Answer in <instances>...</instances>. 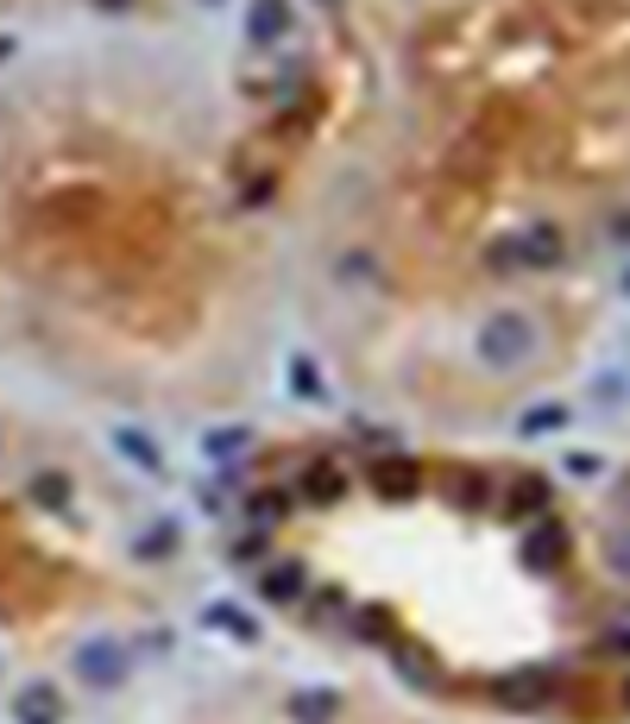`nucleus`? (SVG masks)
Returning <instances> with one entry per match:
<instances>
[{
  "label": "nucleus",
  "instance_id": "aec40b11",
  "mask_svg": "<svg viewBox=\"0 0 630 724\" xmlns=\"http://www.w3.org/2000/svg\"><path fill=\"white\" fill-rule=\"evenodd\" d=\"M353 630H359L366 643H391V611H378V605H366V611H353Z\"/></svg>",
  "mask_w": 630,
  "mask_h": 724
},
{
  "label": "nucleus",
  "instance_id": "ddd939ff",
  "mask_svg": "<svg viewBox=\"0 0 630 724\" xmlns=\"http://www.w3.org/2000/svg\"><path fill=\"white\" fill-rule=\"evenodd\" d=\"M202 630H221V636H233V643H259V618L240 611V605H227V599L202 611Z\"/></svg>",
  "mask_w": 630,
  "mask_h": 724
},
{
  "label": "nucleus",
  "instance_id": "c756f323",
  "mask_svg": "<svg viewBox=\"0 0 630 724\" xmlns=\"http://www.w3.org/2000/svg\"><path fill=\"white\" fill-rule=\"evenodd\" d=\"M208 7H221V0H208Z\"/></svg>",
  "mask_w": 630,
  "mask_h": 724
},
{
  "label": "nucleus",
  "instance_id": "c85d7f7f",
  "mask_svg": "<svg viewBox=\"0 0 630 724\" xmlns=\"http://www.w3.org/2000/svg\"><path fill=\"white\" fill-rule=\"evenodd\" d=\"M625 705H630V680H625Z\"/></svg>",
  "mask_w": 630,
  "mask_h": 724
},
{
  "label": "nucleus",
  "instance_id": "0eeeda50",
  "mask_svg": "<svg viewBox=\"0 0 630 724\" xmlns=\"http://www.w3.org/2000/svg\"><path fill=\"white\" fill-rule=\"evenodd\" d=\"M13 719L20 724H64V693L50 680H25L13 693Z\"/></svg>",
  "mask_w": 630,
  "mask_h": 724
},
{
  "label": "nucleus",
  "instance_id": "6e6552de",
  "mask_svg": "<svg viewBox=\"0 0 630 724\" xmlns=\"http://www.w3.org/2000/svg\"><path fill=\"white\" fill-rule=\"evenodd\" d=\"M259 593H265V605H302L309 567H302V561H272V567L259 574Z\"/></svg>",
  "mask_w": 630,
  "mask_h": 724
},
{
  "label": "nucleus",
  "instance_id": "412c9836",
  "mask_svg": "<svg viewBox=\"0 0 630 724\" xmlns=\"http://www.w3.org/2000/svg\"><path fill=\"white\" fill-rule=\"evenodd\" d=\"M32 498L50 504V510H64V504H70V479H64V473H38V479H32Z\"/></svg>",
  "mask_w": 630,
  "mask_h": 724
},
{
  "label": "nucleus",
  "instance_id": "a878e982",
  "mask_svg": "<svg viewBox=\"0 0 630 724\" xmlns=\"http://www.w3.org/2000/svg\"><path fill=\"white\" fill-rule=\"evenodd\" d=\"M605 650H611V655H630V630H611V636H605Z\"/></svg>",
  "mask_w": 630,
  "mask_h": 724
},
{
  "label": "nucleus",
  "instance_id": "9b49d317",
  "mask_svg": "<svg viewBox=\"0 0 630 724\" xmlns=\"http://www.w3.org/2000/svg\"><path fill=\"white\" fill-rule=\"evenodd\" d=\"M373 485H378V498H410L423 485V473H416V460L391 453V460H373Z\"/></svg>",
  "mask_w": 630,
  "mask_h": 724
},
{
  "label": "nucleus",
  "instance_id": "2eb2a0df",
  "mask_svg": "<svg viewBox=\"0 0 630 724\" xmlns=\"http://www.w3.org/2000/svg\"><path fill=\"white\" fill-rule=\"evenodd\" d=\"M114 448H121L126 460L139 467V473H164V448H158V441H146L139 428H114Z\"/></svg>",
  "mask_w": 630,
  "mask_h": 724
},
{
  "label": "nucleus",
  "instance_id": "a211bd4d",
  "mask_svg": "<svg viewBox=\"0 0 630 724\" xmlns=\"http://www.w3.org/2000/svg\"><path fill=\"white\" fill-rule=\"evenodd\" d=\"M284 510H290V492H277V485H265V492H247V517L259 529L284 524Z\"/></svg>",
  "mask_w": 630,
  "mask_h": 724
},
{
  "label": "nucleus",
  "instance_id": "4be33fe9",
  "mask_svg": "<svg viewBox=\"0 0 630 724\" xmlns=\"http://www.w3.org/2000/svg\"><path fill=\"white\" fill-rule=\"evenodd\" d=\"M290 391H297V398H322V372H316V359H290Z\"/></svg>",
  "mask_w": 630,
  "mask_h": 724
},
{
  "label": "nucleus",
  "instance_id": "9d476101",
  "mask_svg": "<svg viewBox=\"0 0 630 724\" xmlns=\"http://www.w3.org/2000/svg\"><path fill=\"white\" fill-rule=\"evenodd\" d=\"M302 504H316V510H328V504L347 498V473L334 467V460H316V467H302Z\"/></svg>",
  "mask_w": 630,
  "mask_h": 724
},
{
  "label": "nucleus",
  "instance_id": "f03ea898",
  "mask_svg": "<svg viewBox=\"0 0 630 724\" xmlns=\"http://www.w3.org/2000/svg\"><path fill=\"white\" fill-rule=\"evenodd\" d=\"M554 504V485L542 473H511V485L499 492V510L511 524H536V517H549Z\"/></svg>",
  "mask_w": 630,
  "mask_h": 724
},
{
  "label": "nucleus",
  "instance_id": "423d86ee",
  "mask_svg": "<svg viewBox=\"0 0 630 724\" xmlns=\"http://www.w3.org/2000/svg\"><path fill=\"white\" fill-rule=\"evenodd\" d=\"M561 554H568V529L554 524V510H549V517H536L529 536H524V567H529V574H549Z\"/></svg>",
  "mask_w": 630,
  "mask_h": 724
},
{
  "label": "nucleus",
  "instance_id": "b1692460",
  "mask_svg": "<svg viewBox=\"0 0 630 724\" xmlns=\"http://www.w3.org/2000/svg\"><path fill=\"white\" fill-rule=\"evenodd\" d=\"M561 467H568L574 479H599V473H605V460H599V453H586V448H580V453H568Z\"/></svg>",
  "mask_w": 630,
  "mask_h": 724
},
{
  "label": "nucleus",
  "instance_id": "dca6fc26",
  "mask_svg": "<svg viewBox=\"0 0 630 724\" xmlns=\"http://www.w3.org/2000/svg\"><path fill=\"white\" fill-rule=\"evenodd\" d=\"M561 428H568V403H529L517 435H524V441H542V435H561Z\"/></svg>",
  "mask_w": 630,
  "mask_h": 724
},
{
  "label": "nucleus",
  "instance_id": "f257e3e1",
  "mask_svg": "<svg viewBox=\"0 0 630 724\" xmlns=\"http://www.w3.org/2000/svg\"><path fill=\"white\" fill-rule=\"evenodd\" d=\"M529 353H536V322H529L524 309L485 315V327H479V359H485L492 372H517Z\"/></svg>",
  "mask_w": 630,
  "mask_h": 724
},
{
  "label": "nucleus",
  "instance_id": "20e7f679",
  "mask_svg": "<svg viewBox=\"0 0 630 724\" xmlns=\"http://www.w3.org/2000/svg\"><path fill=\"white\" fill-rule=\"evenodd\" d=\"M499 700L511 705V712H536V705L554 700V668H511V675L499 680Z\"/></svg>",
  "mask_w": 630,
  "mask_h": 724
},
{
  "label": "nucleus",
  "instance_id": "bb28decb",
  "mask_svg": "<svg viewBox=\"0 0 630 724\" xmlns=\"http://www.w3.org/2000/svg\"><path fill=\"white\" fill-rule=\"evenodd\" d=\"M95 7H107V13H126V7H133V0H95Z\"/></svg>",
  "mask_w": 630,
  "mask_h": 724
},
{
  "label": "nucleus",
  "instance_id": "f3484780",
  "mask_svg": "<svg viewBox=\"0 0 630 724\" xmlns=\"http://www.w3.org/2000/svg\"><path fill=\"white\" fill-rule=\"evenodd\" d=\"M247 448H252V428H208V435H202V453L221 460V467H233Z\"/></svg>",
  "mask_w": 630,
  "mask_h": 724
},
{
  "label": "nucleus",
  "instance_id": "1a4fd4ad",
  "mask_svg": "<svg viewBox=\"0 0 630 724\" xmlns=\"http://www.w3.org/2000/svg\"><path fill=\"white\" fill-rule=\"evenodd\" d=\"M290 25H297L290 0H252V7H247V38H252V45H277Z\"/></svg>",
  "mask_w": 630,
  "mask_h": 724
},
{
  "label": "nucleus",
  "instance_id": "6ab92c4d",
  "mask_svg": "<svg viewBox=\"0 0 630 724\" xmlns=\"http://www.w3.org/2000/svg\"><path fill=\"white\" fill-rule=\"evenodd\" d=\"M171 549H176V524H158V529H146V536L133 542V554H139V561H164Z\"/></svg>",
  "mask_w": 630,
  "mask_h": 724
},
{
  "label": "nucleus",
  "instance_id": "393cba45",
  "mask_svg": "<svg viewBox=\"0 0 630 724\" xmlns=\"http://www.w3.org/2000/svg\"><path fill=\"white\" fill-rule=\"evenodd\" d=\"M492 265H499V272H524V258H517V240H499V246H492Z\"/></svg>",
  "mask_w": 630,
  "mask_h": 724
},
{
  "label": "nucleus",
  "instance_id": "39448f33",
  "mask_svg": "<svg viewBox=\"0 0 630 724\" xmlns=\"http://www.w3.org/2000/svg\"><path fill=\"white\" fill-rule=\"evenodd\" d=\"M517 258H524V272H554V265L568 258L561 227H554V221H529L524 233H517Z\"/></svg>",
  "mask_w": 630,
  "mask_h": 724
},
{
  "label": "nucleus",
  "instance_id": "cd10ccee",
  "mask_svg": "<svg viewBox=\"0 0 630 724\" xmlns=\"http://www.w3.org/2000/svg\"><path fill=\"white\" fill-rule=\"evenodd\" d=\"M625 297H630V272H625Z\"/></svg>",
  "mask_w": 630,
  "mask_h": 724
},
{
  "label": "nucleus",
  "instance_id": "5701e85b",
  "mask_svg": "<svg viewBox=\"0 0 630 724\" xmlns=\"http://www.w3.org/2000/svg\"><path fill=\"white\" fill-rule=\"evenodd\" d=\"M309 599V618H334V611H347V599L334 593V586H322V593H302Z\"/></svg>",
  "mask_w": 630,
  "mask_h": 724
},
{
  "label": "nucleus",
  "instance_id": "f8f14e48",
  "mask_svg": "<svg viewBox=\"0 0 630 724\" xmlns=\"http://www.w3.org/2000/svg\"><path fill=\"white\" fill-rule=\"evenodd\" d=\"M290 719L297 724H334L341 719V693H334V687H302V693H290Z\"/></svg>",
  "mask_w": 630,
  "mask_h": 724
},
{
  "label": "nucleus",
  "instance_id": "4468645a",
  "mask_svg": "<svg viewBox=\"0 0 630 724\" xmlns=\"http://www.w3.org/2000/svg\"><path fill=\"white\" fill-rule=\"evenodd\" d=\"M492 498H499V492H492V479L479 473V467H460V473L448 479V504L454 510H485Z\"/></svg>",
  "mask_w": 630,
  "mask_h": 724
},
{
  "label": "nucleus",
  "instance_id": "7ed1b4c3",
  "mask_svg": "<svg viewBox=\"0 0 630 724\" xmlns=\"http://www.w3.org/2000/svg\"><path fill=\"white\" fill-rule=\"evenodd\" d=\"M76 680L82 687H121L126 680V650L114 636H89L82 650H76Z\"/></svg>",
  "mask_w": 630,
  "mask_h": 724
}]
</instances>
